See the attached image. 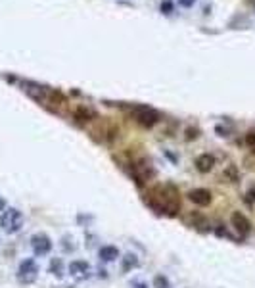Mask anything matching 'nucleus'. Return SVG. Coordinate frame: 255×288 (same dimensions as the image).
<instances>
[{
	"instance_id": "f257e3e1",
	"label": "nucleus",
	"mask_w": 255,
	"mask_h": 288,
	"mask_svg": "<svg viewBox=\"0 0 255 288\" xmlns=\"http://www.w3.org/2000/svg\"><path fill=\"white\" fill-rule=\"evenodd\" d=\"M148 204L160 214H169L175 215L181 208L179 202V194L173 186H165V188H156L150 192Z\"/></svg>"
},
{
	"instance_id": "f03ea898",
	"label": "nucleus",
	"mask_w": 255,
	"mask_h": 288,
	"mask_svg": "<svg viewBox=\"0 0 255 288\" xmlns=\"http://www.w3.org/2000/svg\"><path fill=\"white\" fill-rule=\"evenodd\" d=\"M0 227L6 231V233H18L20 229L23 227V215L20 210H16V208H10V210H4V214L0 217Z\"/></svg>"
},
{
	"instance_id": "7ed1b4c3",
	"label": "nucleus",
	"mask_w": 255,
	"mask_h": 288,
	"mask_svg": "<svg viewBox=\"0 0 255 288\" xmlns=\"http://www.w3.org/2000/svg\"><path fill=\"white\" fill-rule=\"evenodd\" d=\"M39 277V265L35 259H23L18 269V280L23 284H31Z\"/></svg>"
},
{
	"instance_id": "20e7f679",
	"label": "nucleus",
	"mask_w": 255,
	"mask_h": 288,
	"mask_svg": "<svg viewBox=\"0 0 255 288\" xmlns=\"http://www.w3.org/2000/svg\"><path fill=\"white\" fill-rule=\"evenodd\" d=\"M135 119L144 127H154L160 121V116L150 108H135Z\"/></svg>"
},
{
	"instance_id": "39448f33",
	"label": "nucleus",
	"mask_w": 255,
	"mask_h": 288,
	"mask_svg": "<svg viewBox=\"0 0 255 288\" xmlns=\"http://www.w3.org/2000/svg\"><path fill=\"white\" fill-rule=\"evenodd\" d=\"M31 248L37 256H46L52 250V240L43 233H39V235H35L31 238Z\"/></svg>"
},
{
	"instance_id": "423d86ee",
	"label": "nucleus",
	"mask_w": 255,
	"mask_h": 288,
	"mask_svg": "<svg viewBox=\"0 0 255 288\" xmlns=\"http://www.w3.org/2000/svg\"><path fill=\"white\" fill-rule=\"evenodd\" d=\"M90 273H92V267L88 265L86 261L77 259V261L69 263V275L73 278H77V280H86V278L90 277Z\"/></svg>"
},
{
	"instance_id": "0eeeda50",
	"label": "nucleus",
	"mask_w": 255,
	"mask_h": 288,
	"mask_svg": "<svg viewBox=\"0 0 255 288\" xmlns=\"http://www.w3.org/2000/svg\"><path fill=\"white\" fill-rule=\"evenodd\" d=\"M188 198L198 206H207L211 202V192L205 190V188H194V190H190Z\"/></svg>"
},
{
	"instance_id": "6e6552de",
	"label": "nucleus",
	"mask_w": 255,
	"mask_h": 288,
	"mask_svg": "<svg viewBox=\"0 0 255 288\" xmlns=\"http://www.w3.org/2000/svg\"><path fill=\"white\" fill-rule=\"evenodd\" d=\"M232 225L236 227V231H238L240 235H247V233L251 231V223H249L242 214L232 215Z\"/></svg>"
},
{
	"instance_id": "1a4fd4ad",
	"label": "nucleus",
	"mask_w": 255,
	"mask_h": 288,
	"mask_svg": "<svg viewBox=\"0 0 255 288\" xmlns=\"http://www.w3.org/2000/svg\"><path fill=\"white\" fill-rule=\"evenodd\" d=\"M98 256H100L102 261L109 263V261H115L117 257H119V250H117L115 246H102L98 250Z\"/></svg>"
},
{
	"instance_id": "9d476101",
	"label": "nucleus",
	"mask_w": 255,
	"mask_h": 288,
	"mask_svg": "<svg viewBox=\"0 0 255 288\" xmlns=\"http://www.w3.org/2000/svg\"><path fill=\"white\" fill-rule=\"evenodd\" d=\"M213 165H215V158H213L211 154H202V156L196 160V167H198V171H202V173L211 171Z\"/></svg>"
},
{
	"instance_id": "9b49d317",
	"label": "nucleus",
	"mask_w": 255,
	"mask_h": 288,
	"mask_svg": "<svg viewBox=\"0 0 255 288\" xmlns=\"http://www.w3.org/2000/svg\"><path fill=\"white\" fill-rule=\"evenodd\" d=\"M50 273L58 278L64 275V263H62V259H60V257H54L52 261H50Z\"/></svg>"
},
{
	"instance_id": "f8f14e48",
	"label": "nucleus",
	"mask_w": 255,
	"mask_h": 288,
	"mask_svg": "<svg viewBox=\"0 0 255 288\" xmlns=\"http://www.w3.org/2000/svg\"><path fill=\"white\" fill-rule=\"evenodd\" d=\"M135 267H139V257L135 256V254H127V256L123 257V271L135 269Z\"/></svg>"
},
{
	"instance_id": "ddd939ff",
	"label": "nucleus",
	"mask_w": 255,
	"mask_h": 288,
	"mask_svg": "<svg viewBox=\"0 0 255 288\" xmlns=\"http://www.w3.org/2000/svg\"><path fill=\"white\" fill-rule=\"evenodd\" d=\"M75 118L79 119V121H88L90 118H94V112H92V110H86V108H81V110H77Z\"/></svg>"
},
{
	"instance_id": "4468645a",
	"label": "nucleus",
	"mask_w": 255,
	"mask_h": 288,
	"mask_svg": "<svg viewBox=\"0 0 255 288\" xmlns=\"http://www.w3.org/2000/svg\"><path fill=\"white\" fill-rule=\"evenodd\" d=\"M154 288H171L169 278L163 277V275H158V277L154 278Z\"/></svg>"
},
{
	"instance_id": "2eb2a0df",
	"label": "nucleus",
	"mask_w": 255,
	"mask_h": 288,
	"mask_svg": "<svg viewBox=\"0 0 255 288\" xmlns=\"http://www.w3.org/2000/svg\"><path fill=\"white\" fill-rule=\"evenodd\" d=\"M194 227H198L200 231H209V223L203 219L202 215H194Z\"/></svg>"
},
{
	"instance_id": "dca6fc26",
	"label": "nucleus",
	"mask_w": 255,
	"mask_h": 288,
	"mask_svg": "<svg viewBox=\"0 0 255 288\" xmlns=\"http://www.w3.org/2000/svg\"><path fill=\"white\" fill-rule=\"evenodd\" d=\"M171 10H173V4H171L169 0H165V2L161 4V12H163V14H171Z\"/></svg>"
},
{
	"instance_id": "f3484780",
	"label": "nucleus",
	"mask_w": 255,
	"mask_h": 288,
	"mask_svg": "<svg viewBox=\"0 0 255 288\" xmlns=\"http://www.w3.org/2000/svg\"><path fill=\"white\" fill-rule=\"evenodd\" d=\"M131 288H148V284H146V282H142V280H137V282H133V284H131Z\"/></svg>"
},
{
	"instance_id": "a211bd4d",
	"label": "nucleus",
	"mask_w": 255,
	"mask_h": 288,
	"mask_svg": "<svg viewBox=\"0 0 255 288\" xmlns=\"http://www.w3.org/2000/svg\"><path fill=\"white\" fill-rule=\"evenodd\" d=\"M179 2H181L184 8H190V6H194V2H196V0H179Z\"/></svg>"
},
{
	"instance_id": "6ab92c4d",
	"label": "nucleus",
	"mask_w": 255,
	"mask_h": 288,
	"mask_svg": "<svg viewBox=\"0 0 255 288\" xmlns=\"http://www.w3.org/2000/svg\"><path fill=\"white\" fill-rule=\"evenodd\" d=\"M4 210H6V200L0 196V212H4Z\"/></svg>"
},
{
	"instance_id": "aec40b11",
	"label": "nucleus",
	"mask_w": 255,
	"mask_h": 288,
	"mask_svg": "<svg viewBox=\"0 0 255 288\" xmlns=\"http://www.w3.org/2000/svg\"><path fill=\"white\" fill-rule=\"evenodd\" d=\"M247 142H249V144H255V137H253V133H249V135H247Z\"/></svg>"
}]
</instances>
